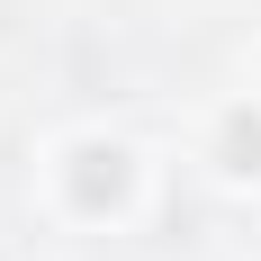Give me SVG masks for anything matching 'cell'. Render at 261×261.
<instances>
[{
	"instance_id": "cell-1",
	"label": "cell",
	"mask_w": 261,
	"mask_h": 261,
	"mask_svg": "<svg viewBox=\"0 0 261 261\" xmlns=\"http://www.w3.org/2000/svg\"><path fill=\"white\" fill-rule=\"evenodd\" d=\"M126 198V153L117 144H81V207H117Z\"/></svg>"
},
{
	"instance_id": "cell-2",
	"label": "cell",
	"mask_w": 261,
	"mask_h": 261,
	"mask_svg": "<svg viewBox=\"0 0 261 261\" xmlns=\"http://www.w3.org/2000/svg\"><path fill=\"white\" fill-rule=\"evenodd\" d=\"M225 153H234L225 171H261V126H252V117H234V126H225Z\"/></svg>"
}]
</instances>
